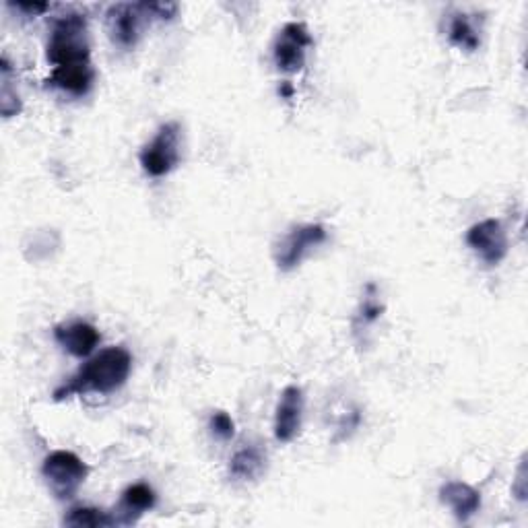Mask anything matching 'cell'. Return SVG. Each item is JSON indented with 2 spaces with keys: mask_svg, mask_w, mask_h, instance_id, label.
Returning <instances> with one entry per match:
<instances>
[{
  "mask_svg": "<svg viewBox=\"0 0 528 528\" xmlns=\"http://www.w3.org/2000/svg\"><path fill=\"white\" fill-rule=\"evenodd\" d=\"M132 370V355L124 347H108L93 355L69 382L54 392V401H64L73 394H110L122 388Z\"/></svg>",
  "mask_w": 528,
  "mask_h": 528,
  "instance_id": "6da1fadb",
  "label": "cell"
},
{
  "mask_svg": "<svg viewBox=\"0 0 528 528\" xmlns=\"http://www.w3.org/2000/svg\"><path fill=\"white\" fill-rule=\"evenodd\" d=\"M48 62L54 66V71L91 66L89 27L85 15L66 13L54 21L48 38Z\"/></svg>",
  "mask_w": 528,
  "mask_h": 528,
  "instance_id": "7a4b0ae2",
  "label": "cell"
},
{
  "mask_svg": "<svg viewBox=\"0 0 528 528\" xmlns=\"http://www.w3.org/2000/svg\"><path fill=\"white\" fill-rule=\"evenodd\" d=\"M89 475V467L71 450H54L44 458L42 477L56 500H73Z\"/></svg>",
  "mask_w": 528,
  "mask_h": 528,
  "instance_id": "3957f363",
  "label": "cell"
},
{
  "mask_svg": "<svg viewBox=\"0 0 528 528\" xmlns=\"http://www.w3.org/2000/svg\"><path fill=\"white\" fill-rule=\"evenodd\" d=\"M182 128L178 122H165L159 126L157 135L147 143L139 155L141 168L151 178H163L172 174L182 159L180 153Z\"/></svg>",
  "mask_w": 528,
  "mask_h": 528,
  "instance_id": "277c9868",
  "label": "cell"
},
{
  "mask_svg": "<svg viewBox=\"0 0 528 528\" xmlns=\"http://www.w3.org/2000/svg\"><path fill=\"white\" fill-rule=\"evenodd\" d=\"M328 238V231L320 223H306L293 227L289 234L275 246V262L285 273L297 269L302 260Z\"/></svg>",
  "mask_w": 528,
  "mask_h": 528,
  "instance_id": "5b68a950",
  "label": "cell"
},
{
  "mask_svg": "<svg viewBox=\"0 0 528 528\" xmlns=\"http://www.w3.org/2000/svg\"><path fill=\"white\" fill-rule=\"evenodd\" d=\"M314 40L306 23L291 21L287 23L273 44V60L281 73H300L306 66L308 48H312Z\"/></svg>",
  "mask_w": 528,
  "mask_h": 528,
  "instance_id": "8992f818",
  "label": "cell"
},
{
  "mask_svg": "<svg viewBox=\"0 0 528 528\" xmlns=\"http://www.w3.org/2000/svg\"><path fill=\"white\" fill-rule=\"evenodd\" d=\"M147 3H118L112 5L106 13V23L112 42L122 48L130 50L135 48L141 40V31L145 25V19L149 17Z\"/></svg>",
  "mask_w": 528,
  "mask_h": 528,
  "instance_id": "52a82bcc",
  "label": "cell"
},
{
  "mask_svg": "<svg viewBox=\"0 0 528 528\" xmlns=\"http://www.w3.org/2000/svg\"><path fill=\"white\" fill-rule=\"evenodd\" d=\"M467 244L473 248L487 267L500 264L508 254L506 229L498 219H483L467 231Z\"/></svg>",
  "mask_w": 528,
  "mask_h": 528,
  "instance_id": "ba28073f",
  "label": "cell"
},
{
  "mask_svg": "<svg viewBox=\"0 0 528 528\" xmlns=\"http://www.w3.org/2000/svg\"><path fill=\"white\" fill-rule=\"evenodd\" d=\"M306 409V396L300 386H287L281 392V399L275 411V438L283 444L293 442L302 432Z\"/></svg>",
  "mask_w": 528,
  "mask_h": 528,
  "instance_id": "9c48e42d",
  "label": "cell"
},
{
  "mask_svg": "<svg viewBox=\"0 0 528 528\" xmlns=\"http://www.w3.org/2000/svg\"><path fill=\"white\" fill-rule=\"evenodd\" d=\"M54 339L64 351L83 359L95 351L99 341H102V335H99V330L89 322H73L56 326Z\"/></svg>",
  "mask_w": 528,
  "mask_h": 528,
  "instance_id": "30bf717a",
  "label": "cell"
},
{
  "mask_svg": "<svg viewBox=\"0 0 528 528\" xmlns=\"http://www.w3.org/2000/svg\"><path fill=\"white\" fill-rule=\"evenodd\" d=\"M440 500L462 524H467L481 510V493L465 481H446L440 487Z\"/></svg>",
  "mask_w": 528,
  "mask_h": 528,
  "instance_id": "8fae6325",
  "label": "cell"
},
{
  "mask_svg": "<svg viewBox=\"0 0 528 528\" xmlns=\"http://www.w3.org/2000/svg\"><path fill=\"white\" fill-rule=\"evenodd\" d=\"M155 504H157V495H155L153 487H149L147 483H135V485L126 487L122 493L120 506L114 514L116 524H120V526L135 524L145 512L153 510Z\"/></svg>",
  "mask_w": 528,
  "mask_h": 528,
  "instance_id": "7c38bea8",
  "label": "cell"
},
{
  "mask_svg": "<svg viewBox=\"0 0 528 528\" xmlns=\"http://www.w3.org/2000/svg\"><path fill=\"white\" fill-rule=\"evenodd\" d=\"M267 471V452L258 444H242L229 460V475L236 481H256Z\"/></svg>",
  "mask_w": 528,
  "mask_h": 528,
  "instance_id": "4fadbf2b",
  "label": "cell"
},
{
  "mask_svg": "<svg viewBox=\"0 0 528 528\" xmlns=\"http://www.w3.org/2000/svg\"><path fill=\"white\" fill-rule=\"evenodd\" d=\"M448 40L462 48V50H469L475 52L481 44L479 40V33L477 27L471 23V19L465 13H454L448 21Z\"/></svg>",
  "mask_w": 528,
  "mask_h": 528,
  "instance_id": "5bb4252c",
  "label": "cell"
},
{
  "mask_svg": "<svg viewBox=\"0 0 528 528\" xmlns=\"http://www.w3.org/2000/svg\"><path fill=\"white\" fill-rule=\"evenodd\" d=\"M66 526H77V528H106L116 526L114 514L102 510V508H91V506H79L69 510L64 516Z\"/></svg>",
  "mask_w": 528,
  "mask_h": 528,
  "instance_id": "9a60e30c",
  "label": "cell"
},
{
  "mask_svg": "<svg viewBox=\"0 0 528 528\" xmlns=\"http://www.w3.org/2000/svg\"><path fill=\"white\" fill-rule=\"evenodd\" d=\"M384 314V306L378 302V295H376V285L370 283L366 287V295H363V302L355 314V320H353V330L355 335H361L366 333V330L370 326H374Z\"/></svg>",
  "mask_w": 528,
  "mask_h": 528,
  "instance_id": "2e32d148",
  "label": "cell"
},
{
  "mask_svg": "<svg viewBox=\"0 0 528 528\" xmlns=\"http://www.w3.org/2000/svg\"><path fill=\"white\" fill-rule=\"evenodd\" d=\"M0 73H3V91H0V112H3L5 118H11V116L21 114L23 104H21V97L11 89L13 69H11L7 56L0 58Z\"/></svg>",
  "mask_w": 528,
  "mask_h": 528,
  "instance_id": "e0dca14e",
  "label": "cell"
},
{
  "mask_svg": "<svg viewBox=\"0 0 528 528\" xmlns=\"http://www.w3.org/2000/svg\"><path fill=\"white\" fill-rule=\"evenodd\" d=\"M209 427H211L213 436L223 440V442H227L236 436V423H234V419H231V415L225 411H215L211 415Z\"/></svg>",
  "mask_w": 528,
  "mask_h": 528,
  "instance_id": "ac0fdd59",
  "label": "cell"
},
{
  "mask_svg": "<svg viewBox=\"0 0 528 528\" xmlns=\"http://www.w3.org/2000/svg\"><path fill=\"white\" fill-rule=\"evenodd\" d=\"M147 9L153 17H159V19H172L178 11V5L174 3H147Z\"/></svg>",
  "mask_w": 528,
  "mask_h": 528,
  "instance_id": "d6986e66",
  "label": "cell"
},
{
  "mask_svg": "<svg viewBox=\"0 0 528 528\" xmlns=\"http://www.w3.org/2000/svg\"><path fill=\"white\" fill-rule=\"evenodd\" d=\"M9 7H13V9H17V11L25 13V15H29V17L42 15V13H46L50 9L48 3H9Z\"/></svg>",
  "mask_w": 528,
  "mask_h": 528,
  "instance_id": "ffe728a7",
  "label": "cell"
},
{
  "mask_svg": "<svg viewBox=\"0 0 528 528\" xmlns=\"http://www.w3.org/2000/svg\"><path fill=\"white\" fill-rule=\"evenodd\" d=\"M283 95H291V87L285 85V87H283Z\"/></svg>",
  "mask_w": 528,
  "mask_h": 528,
  "instance_id": "44dd1931",
  "label": "cell"
}]
</instances>
